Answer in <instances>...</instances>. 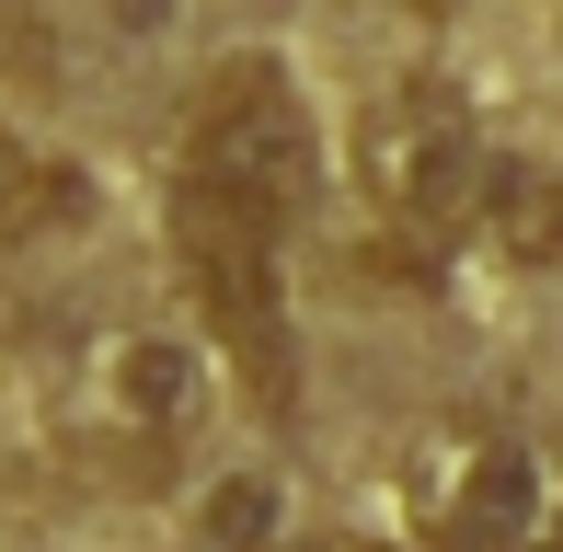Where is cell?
Returning a JSON list of instances; mask_svg holds the SVG:
<instances>
[{
    "instance_id": "3957f363",
    "label": "cell",
    "mask_w": 563,
    "mask_h": 552,
    "mask_svg": "<svg viewBox=\"0 0 563 552\" xmlns=\"http://www.w3.org/2000/svg\"><path fill=\"white\" fill-rule=\"evenodd\" d=\"M438 552H563V449L541 438H449L426 472Z\"/></svg>"
},
{
    "instance_id": "8992f818",
    "label": "cell",
    "mask_w": 563,
    "mask_h": 552,
    "mask_svg": "<svg viewBox=\"0 0 563 552\" xmlns=\"http://www.w3.org/2000/svg\"><path fill=\"white\" fill-rule=\"evenodd\" d=\"M483 231H495L518 265H552V254H563V173L495 162V185H483Z\"/></svg>"
},
{
    "instance_id": "6da1fadb",
    "label": "cell",
    "mask_w": 563,
    "mask_h": 552,
    "mask_svg": "<svg viewBox=\"0 0 563 552\" xmlns=\"http://www.w3.org/2000/svg\"><path fill=\"white\" fill-rule=\"evenodd\" d=\"M185 185L219 196V208L265 219V231H288L299 208H311L322 185V128L311 104H299V81L276 58H230L208 92H196L185 115Z\"/></svg>"
},
{
    "instance_id": "7a4b0ae2",
    "label": "cell",
    "mask_w": 563,
    "mask_h": 552,
    "mask_svg": "<svg viewBox=\"0 0 563 552\" xmlns=\"http://www.w3.org/2000/svg\"><path fill=\"white\" fill-rule=\"evenodd\" d=\"M356 162H368V196L402 219V231L449 242V231H483V185H495V162H483V128L472 104H460L449 81H391L368 104V139H356Z\"/></svg>"
},
{
    "instance_id": "277c9868",
    "label": "cell",
    "mask_w": 563,
    "mask_h": 552,
    "mask_svg": "<svg viewBox=\"0 0 563 552\" xmlns=\"http://www.w3.org/2000/svg\"><path fill=\"white\" fill-rule=\"evenodd\" d=\"M173 254H185L196 299L219 311V334L253 357V380L276 391V380H288V322H276V231L185 185V196H173Z\"/></svg>"
},
{
    "instance_id": "52a82bcc",
    "label": "cell",
    "mask_w": 563,
    "mask_h": 552,
    "mask_svg": "<svg viewBox=\"0 0 563 552\" xmlns=\"http://www.w3.org/2000/svg\"><path fill=\"white\" fill-rule=\"evenodd\" d=\"M276 541V484L265 472H230L208 495V552H265Z\"/></svg>"
},
{
    "instance_id": "ba28073f",
    "label": "cell",
    "mask_w": 563,
    "mask_h": 552,
    "mask_svg": "<svg viewBox=\"0 0 563 552\" xmlns=\"http://www.w3.org/2000/svg\"><path fill=\"white\" fill-rule=\"evenodd\" d=\"M299 552H379V541H345V530H334V541H299Z\"/></svg>"
},
{
    "instance_id": "5b68a950",
    "label": "cell",
    "mask_w": 563,
    "mask_h": 552,
    "mask_svg": "<svg viewBox=\"0 0 563 552\" xmlns=\"http://www.w3.org/2000/svg\"><path fill=\"white\" fill-rule=\"evenodd\" d=\"M115 404L139 415V438H185L196 404H208V380H196V357H185V345L139 334V345H115Z\"/></svg>"
},
{
    "instance_id": "9c48e42d",
    "label": "cell",
    "mask_w": 563,
    "mask_h": 552,
    "mask_svg": "<svg viewBox=\"0 0 563 552\" xmlns=\"http://www.w3.org/2000/svg\"><path fill=\"white\" fill-rule=\"evenodd\" d=\"M402 12H449V0H402Z\"/></svg>"
}]
</instances>
